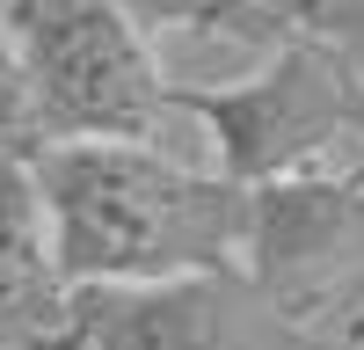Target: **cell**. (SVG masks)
Instances as JSON below:
<instances>
[{
    "mask_svg": "<svg viewBox=\"0 0 364 350\" xmlns=\"http://www.w3.org/2000/svg\"><path fill=\"white\" fill-rule=\"evenodd\" d=\"M73 292L226 285L248 270V190L161 146H37L22 161Z\"/></svg>",
    "mask_w": 364,
    "mask_h": 350,
    "instance_id": "1",
    "label": "cell"
},
{
    "mask_svg": "<svg viewBox=\"0 0 364 350\" xmlns=\"http://www.w3.org/2000/svg\"><path fill=\"white\" fill-rule=\"evenodd\" d=\"M0 29L29 80L37 146H154L168 73L109 0H0Z\"/></svg>",
    "mask_w": 364,
    "mask_h": 350,
    "instance_id": "2",
    "label": "cell"
},
{
    "mask_svg": "<svg viewBox=\"0 0 364 350\" xmlns=\"http://www.w3.org/2000/svg\"><path fill=\"white\" fill-rule=\"evenodd\" d=\"M350 102L357 80L314 44H277L262 73L226 80V88H168V110L197 117L219 146V175L240 190L306 175L336 161L350 139Z\"/></svg>",
    "mask_w": 364,
    "mask_h": 350,
    "instance_id": "3",
    "label": "cell"
},
{
    "mask_svg": "<svg viewBox=\"0 0 364 350\" xmlns=\"http://www.w3.org/2000/svg\"><path fill=\"white\" fill-rule=\"evenodd\" d=\"M87 314L58 277L29 168H0V350H80Z\"/></svg>",
    "mask_w": 364,
    "mask_h": 350,
    "instance_id": "4",
    "label": "cell"
},
{
    "mask_svg": "<svg viewBox=\"0 0 364 350\" xmlns=\"http://www.w3.org/2000/svg\"><path fill=\"white\" fill-rule=\"evenodd\" d=\"M80 350H233V314L219 285H146V292H80Z\"/></svg>",
    "mask_w": 364,
    "mask_h": 350,
    "instance_id": "5",
    "label": "cell"
},
{
    "mask_svg": "<svg viewBox=\"0 0 364 350\" xmlns=\"http://www.w3.org/2000/svg\"><path fill=\"white\" fill-rule=\"evenodd\" d=\"M277 44H314L364 88V0H255Z\"/></svg>",
    "mask_w": 364,
    "mask_h": 350,
    "instance_id": "6",
    "label": "cell"
},
{
    "mask_svg": "<svg viewBox=\"0 0 364 350\" xmlns=\"http://www.w3.org/2000/svg\"><path fill=\"white\" fill-rule=\"evenodd\" d=\"M117 15H124L146 44L168 37V29H190V37H248V44H277V29L255 0H109Z\"/></svg>",
    "mask_w": 364,
    "mask_h": 350,
    "instance_id": "7",
    "label": "cell"
},
{
    "mask_svg": "<svg viewBox=\"0 0 364 350\" xmlns=\"http://www.w3.org/2000/svg\"><path fill=\"white\" fill-rule=\"evenodd\" d=\"M37 154V110H29V80L15 66V44L0 29V168H15Z\"/></svg>",
    "mask_w": 364,
    "mask_h": 350,
    "instance_id": "8",
    "label": "cell"
},
{
    "mask_svg": "<svg viewBox=\"0 0 364 350\" xmlns=\"http://www.w3.org/2000/svg\"><path fill=\"white\" fill-rule=\"evenodd\" d=\"M350 139L364 146V88H357V102H350Z\"/></svg>",
    "mask_w": 364,
    "mask_h": 350,
    "instance_id": "9",
    "label": "cell"
}]
</instances>
